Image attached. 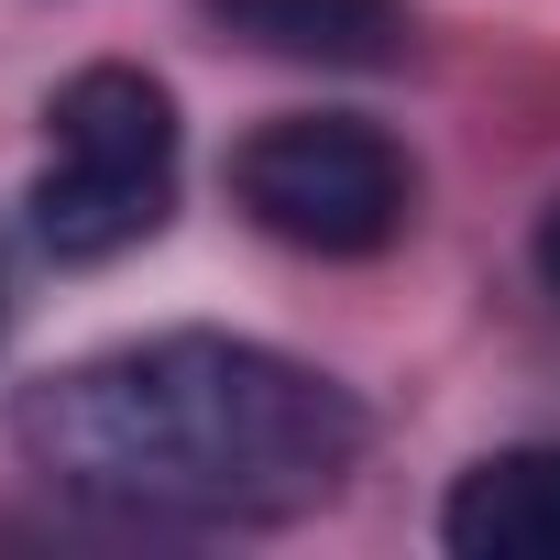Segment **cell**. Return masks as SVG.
Here are the masks:
<instances>
[{
    "label": "cell",
    "instance_id": "6da1fadb",
    "mask_svg": "<svg viewBox=\"0 0 560 560\" xmlns=\"http://www.w3.org/2000/svg\"><path fill=\"white\" fill-rule=\"evenodd\" d=\"M363 440L352 385L231 330L110 341L12 396L23 472L121 527H287L352 483Z\"/></svg>",
    "mask_w": 560,
    "mask_h": 560
},
{
    "label": "cell",
    "instance_id": "7a4b0ae2",
    "mask_svg": "<svg viewBox=\"0 0 560 560\" xmlns=\"http://www.w3.org/2000/svg\"><path fill=\"white\" fill-rule=\"evenodd\" d=\"M176 100L143 67H78L45 110V165H34V242L56 264H110L165 231L176 209Z\"/></svg>",
    "mask_w": 560,
    "mask_h": 560
},
{
    "label": "cell",
    "instance_id": "3957f363",
    "mask_svg": "<svg viewBox=\"0 0 560 560\" xmlns=\"http://www.w3.org/2000/svg\"><path fill=\"white\" fill-rule=\"evenodd\" d=\"M231 198L264 242H287V253H319V264H363L407 231L418 209V176L407 154L352 121V110H287V121H264L242 154H231Z\"/></svg>",
    "mask_w": 560,
    "mask_h": 560
},
{
    "label": "cell",
    "instance_id": "277c9868",
    "mask_svg": "<svg viewBox=\"0 0 560 560\" xmlns=\"http://www.w3.org/2000/svg\"><path fill=\"white\" fill-rule=\"evenodd\" d=\"M440 549H462V560H560V451L549 440L483 451L440 505Z\"/></svg>",
    "mask_w": 560,
    "mask_h": 560
},
{
    "label": "cell",
    "instance_id": "5b68a950",
    "mask_svg": "<svg viewBox=\"0 0 560 560\" xmlns=\"http://www.w3.org/2000/svg\"><path fill=\"white\" fill-rule=\"evenodd\" d=\"M209 23L287 67H396L407 0H209Z\"/></svg>",
    "mask_w": 560,
    "mask_h": 560
},
{
    "label": "cell",
    "instance_id": "8992f818",
    "mask_svg": "<svg viewBox=\"0 0 560 560\" xmlns=\"http://www.w3.org/2000/svg\"><path fill=\"white\" fill-rule=\"evenodd\" d=\"M527 264H538V287H549V298H560V198H549V209H538V242H527Z\"/></svg>",
    "mask_w": 560,
    "mask_h": 560
}]
</instances>
